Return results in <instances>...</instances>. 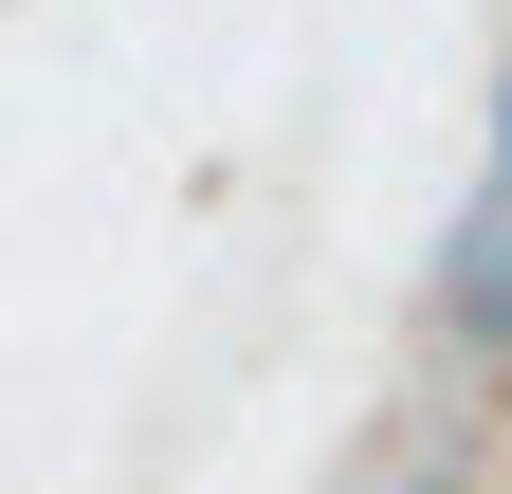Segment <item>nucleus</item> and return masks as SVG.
<instances>
[{"label": "nucleus", "mask_w": 512, "mask_h": 494, "mask_svg": "<svg viewBox=\"0 0 512 494\" xmlns=\"http://www.w3.org/2000/svg\"><path fill=\"white\" fill-rule=\"evenodd\" d=\"M439 330L512 366V202H494V183H476V220H458V275H439Z\"/></svg>", "instance_id": "obj_1"}, {"label": "nucleus", "mask_w": 512, "mask_h": 494, "mask_svg": "<svg viewBox=\"0 0 512 494\" xmlns=\"http://www.w3.org/2000/svg\"><path fill=\"white\" fill-rule=\"evenodd\" d=\"M494 202H512V92H494Z\"/></svg>", "instance_id": "obj_2"}]
</instances>
